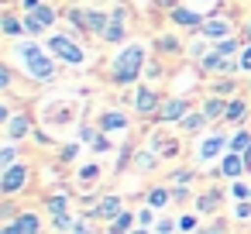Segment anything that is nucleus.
Here are the masks:
<instances>
[{"label":"nucleus","instance_id":"obj_4","mask_svg":"<svg viewBox=\"0 0 251 234\" xmlns=\"http://www.w3.org/2000/svg\"><path fill=\"white\" fill-rule=\"evenodd\" d=\"M200 35L203 38H213V42H224V38H230V21L227 18H206L200 25Z\"/></svg>","mask_w":251,"mask_h":234},{"label":"nucleus","instance_id":"obj_44","mask_svg":"<svg viewBox=\"0 0 251 234\" xmlns=\"http://www.w3.org/2000/svg\"><path fill=\"white\" fill-rule=\"evenodd\" d=\"M0 234H21V231H18V224L11 220V224H4V231H0Z\"/></svg>","mask_w":251,"mask_h":234},{"label":"nucleus","instance_id":"obj_29","mask_svg":"<svg viewBox=\"0 0 251 234\" xmlns=\"http://www.w3.org/2000/svg\"><path fill=\"white\" fill-rule=\"evenodd\" d=\"M45 207H49V213H66V196H49Z\"/></svg>","mask_w":251,"mask_h":234},{"label":"nucleus","instance_id":"obj_13","mask_svg":"<svg viewBox=\"0 0 251 234\" xmlns=\"http://www.w3.org/2000/svg\"><path fill=\"white\" fill-rule=\"evenodd\" d=\"M172 21L182 25V28H200V25H203L200 14H196V11H186V7H172Z\"/></svg>","mask_w":251,"mask_h":234},{"label":"nucleus","instance_id":"obj_41","mask_svg":"<svg viewBox=\"0 0 251 234\" xmlns=\"http://www.w3.org/2000/svg\"><path fill=\"white\" fill-rule=\"evenodd\" d=\"M93 148H97V152H107L110 141H107V138H93Z\"/></svg>","mask_w":251,"mask_h":234},{"label":"nucleus","instance_id":"obj_25","mask_svg":"<svg viewBox=\"0 0 251 234\" xmlns=\"http://www.w3.org/2000/svg\"><path fill=\"white\" fill-rule=\"evenodd\" d=\"M4 31H7V35H21V31H25V21H18V18H11V14H4Z\"/></svg>","mask_w":251,"mask_h":234},{"label":"nucleus","instance_id":"obj_43","mask_svg":"<svg viewBox=\"0 0 251 234\" xmlns=\"http://www.w3.org/2000/svg\"><path fill=\"white\" fill-rule=\"evenodd\" d=\"M0 86H4V90L11 86V69H4V73H0Z\"/></svg>","mask_w":251,"mask_h":234},{"label":"nucleus","instance_id":"obj_38","mask_svg":"<svg viewBox=\"0 0 251 234\" xmlns=\"http://www.w3.org/2000/svg\"><path fill=\"white\" fill-rule=\"evenodd\" d=\"M189 179H193V172H189V169H179V172L172 176V182H179V186H186Z\"/></svg>","mask_w":251,"mask_h":234},{"label":"nucleus","instance_id":"obj_32","mask_svg":"<svg viewBox=\"0 0 251 234\" xmlns=\"http://www.w3.org/2000/svg\"><path fill=\"white\" fill-rule=\"evenodd\" d=\"M237 66H241V73H251V45L241 52V59H237Z\"/></svg>","mask_w":251,"mask_h":234},{"label":"nucleus","instance_id":"obj_24","mask_svg":"<svg viewBox=\"0 0 251 234\" xmlns=\"http://www.w3.org/2000/svg\"><path fill=\"white\" fill-rule=\"evenodd\" d=\"M42 28H45V25H42L31 11H25V31H28V35H42Z\"/></svg>","mask_w":251,"mask_h":234},{"label":"nucleus","instance_id":"obj_21","mask_svg":"<svg viewBox=\"0 0 251 234\" xmlns=\"http://www.w3.org/2000/svg\"><path fill=\"white\" fill-rule=\"evenodd\" d=\"M217 203H220V193H217V189H210V193H203V196H200V203H196V207H200L203 213H210V210H217Z\"/></svg>","mask_w":251,"mask_h":234},{"label":"nucleus","instance_id":"obj_36","mask_svg":"<svg viewBox=\"0 0 251 234\" xmlns=\"http://www.w3.org/2000/svg\"><path fill=\"white\" fill-rule=\"evenodd\" d=\"M155 231H158V234H172V231H176V224H172L169 217H162V220L155 224Z\"/></svg>","mask_w":251,"mask_h":234},{"label":"nucleus","instance_id":"obj_2","mask_svg":"<svg viewBox=\"0 0 251 234\" xmlns=\"http://www.w3.org/2000/svg\"><path fill=\"white\" fill-rule=\"evenodd\" d=\"M18 52H21V59H25V69H28L35 79H52V76H55V62H52L38 45H21Z\"/></svg>","mask_w":251,"mask_h":234},{"label":"nucleus","instance_id":"obj_23","mask_svg":"<svg viewBox=\"0 0 251 234\" xmlns=\"http://www.w3.org/2000/svg\"><path fill=\"white\" fill-rule=\"evenodd\" d=\"M110 234H131V213H121L117 220H110Z\"/></svg>","mask_w":251,"mask_h":234},{"label":"nucleus","instance_id":"obj_8","mask_svg":"<svg viewBox=\"0 0 251 234\" xmlns=\"http://www.w3.org/2000/svg\"><path fill=\"white\" fill-rule=\"evenodd\" d=\"M124 213V203H121V196H103L97 207H93V217H103V220H117Z\"/></svg>","mask_w":251,"mask_h":234},{"label":"nucleus","instance_id":"obj_49","mask_svg":"<svg viewBox=\"0 0 251 234\" xmlns=\"http://www.w3.org/2000/svg\"><path fill=\"white\" fill-rule=\"evenodd\" d=\"M131 234H148V231H131Z\"/></svg>","mask_w":251,"mask_h":234},{"label":"nucleus","instance_id":"obj_42","mask_svg":"<svg viewBox=\"0 0 251 234\" xmlns=\"http://www.w3.org/2000/svg\"><path fill=\"white\" fill-rule=\"evenodd\" d=\"M234 196L244 200V196H248V186H244V182H234Z\"/></svg>","mask_w":251,"mask_h":234},{"label":"nucleus","instance_id":"obj_22","mask_svg":"<svg viewBox=\"0 0 251 234\" xmlns=\"http://www.w3.org/2000/svg\"><path fill=\"white\" fill-rule=\"evenodd\" d=\"M251 148V134L248 131H241V134H234V141H230V152H237V155H244Z\"/></svg>","mask_w":251,"mask_h":234},{"label":"nucleus","instance_id":"obj_14","mask_svg":"<svg viewBox=\"0 0 251 234\" xmlns=\"http://www.w3.org/2000/svg\"><path fill=\"white\" fill-rule=\"evenodd\" d=\"M28 131H31V121H28L25 114H14V117L7 121V134H11V138H25Z\"/></svg>","mask_w":251,"mask_h":234},{"label":"nucleus","instance_id":"obj_35","mask_svg":"<svg viewBox=\"0 0 251 234\" xmlns=\"http://www.w3.org/2000/svg\"><path fill=\"white\" fill-rule=\"evenodd\" d=\"M179 231H182V234H193V231H196V217H182V220H179Z\"/></svg>","mask_w":251,"mask_h":234},{"label":"nucleus","instance_id":"obj_37","mask_svg":"<svg viewBox=\"0 0 251 234\" xmlns=\"http://www.w3.org/2000/svg\"><path fill=\"white\" fill-rule=\"evenodd\" d=\"M97 176H100V169H97V165H86V169H79V179H86V182H90V179H97Z\"/></svg>","mask_w":251,"mask_h":234},{"label":"nucleus","instance_id":"obj_26","mask_svg":"<svg viewBox=\"0 0 251 234\" xmlns=\"http://www.w3.org/2000/svg\"><path fill=\"white\" fill-rule=\"evenodd\" d=\"M244 117V100H230V107H227V117L224 121H241Z\"/></svg>","mask_w":251,"mask_h":234},{"label":"nucleus","instance_id":"obj_48","mask_svg":"<svg viewBox=\"0 0 251 234\" xmlns=\"http://www.w3.org/2000/svg\"><path fill=\"white\" fill-rule=\"evenodd\" d=\"M244 35H248V42H251V21H248V28H244Z\"/></svg>","mask_w":251,"mask_h":234},{"label":"nucleus","instance_id":"obj_1","mask_svg":"<svg viewBox=\"0 0 251 234\" xmlns=\"http://www.w3.org/2000/svg\"><path fill=\"white\" fill-rule=\"evenodd\" d=\"M141 66H145V49H141V45H127V49L114 59L110 76H114V83H134L138 73H141Z\"/></svg>","mask_w":251,"mask_h":234},{"label":"nucleus","instance_id":"obj_18","mask_svg":"<svg viewBox=\"0 0 251 234\" xmlns=\"http://www.w3.org/2000/svg\"><path fill=\"white\" fill-rule=\"evenodd\" d=\"M182 131H189V134H196V131H203V124H206V114H186L182 121Z\"/></svg>","mask_w":251,"mask_h":234},{"label":"nucleus","instance_id":"obj_17","mask_svg":"<svg viewBox=\"0 0 251 234\" xmlns=\"http://www.w3.org/2000/svg\"><path fill=\"white\" fill-rule=\"evenodd\" d=\"M100 124H103V131H117V128H127V117H124V114H117V110H107Z\"/></svg>","mask_w":251,"mask_h":234},{"label":"nucleus","instance_id":"obj_40","mask_svg":"<svg viewBox=\"0 0 251 234\" xmlns=\"http://www.w3.org/2000/svg\"><path fill=\"white\" fill-rule=\"evenodd\" d=\"M234 90V83L230 79H224V83H217V97H224V93H230Z\"/></svg>","mask_w":251,"mask_h":234},{"label":"nucleus","instance_id":"obj_6","mask_svg":"<svg viewBox=\"0 0 251 234\" xmlns=\"http://www.w3.org/2000/svg\"><path fill=\"white\" fill-rule=\"evenodd\" d=\"M134 110L138 114H155V110H162L158 107V97H155V90H148V86H138V93H134Z\"/></svg>","mask_w":251,"mask_h":234},{"label":"nucleus","instance_id":"obj_39","mask_svg":"<svg viewBox=\"0 0 251 234\" xmlns=\"http://www.w3.org/2000/svg\"><path fill=\"white\" fill-rule=\"evenodd\" d=\"M73 234H93L90 220H76V224H73Z\"/></svg>","mask_w":251,"mask_h":234},{"label":"nucleus","instance_id":"obj_28","mask_svg":"<svg viewBox=\"0 0 251 234\" xmlns=\"http://www.w3.org/2000/svg\"><path fill=\"white\" fill-rule=\"evenodd\" d=\"M148 203H151V207H165V203H169V189H151V193H148Z\"/></svg>","mask_w":251,"mask_h":234},{"label":"nucleus","instance_id":"obj_33","mask_svg":"<svg viewBox=\"0 0 251 234\" xmlns=\"http://www.w3.org/2000/svg\"><path fill=\"white\" fill-rule=\"evenodd\" d=\"M14 165V148H4L0 152V169H11Z\"/></svg>","mask_w":251,"mask_h":234},{"label":"nucleus","instance_id":"obj_19","mask_svg":"<svg viewBox=\"0 0 251 234\" xmlns=\"http://www.w3.org/2000/svg\"><path fill=\"white\" fill-rule=\"evenodd\" d=\"M224 145H227V141H224V134H213V138H206V141H203L200 155H203V158H213V155H217V152H220Z\"/></svg>","mask_w":251,"mask_h":234},{"label":"nucleus","instance_id":"obj_30","mask_svg":"<svg viewBox=\"0 0 251 234\" xmlns=\"http://www.w3.org/2000/svg\"><path fill=\"white\" fill-rule=\"evenodd\" d=\"M134 165H138V169H151V165H155V155H148V152H138V155H134Z\"/></svg>","mask_w":251,"mask_h":234},{"label":"nucleus","instance_id":"obj_7","mask_svg":"<svg viewBox=\"0 0 251 234\" xmlns=\"http://www.w3.org/2000/svg\"><path fill=\"white\" fill-rule=\"evenodd\" d=\"M186 114H189V100H182V97L165 100V104H162V110H158V117H162V121H182Z\"/></svg>","mask_w":251,"mask_h":234},{"label":"nucleus","instance_id":"obj_31","mask_svg":"<svg viewBox=\"0 0 251 234\" xmlns=\"http://www.w3.org/2000/svg\"><path fill=\"white\" fill-rule=\"evenodd\" d=\"M52 227H55V231H66V227H73L69 213H52Z\"/></svg>","mask_w":251,"mask_h":234},{"label":"nucleus","instance_id":"obj_47","mask_svg":"<svg viewBox=\"0 0 251 234\" xmlns=\"http://www.w3.org/2000/svg\"><path fill=\"white\" fill-rule=\"evenodd\" d=\"M21 4H25V11H35V7L42 4V0H21Z\"/></svg>","mask_w":251,"mask_h":234},{"label":"nucleus","instance_id":"obj_5","mask_svg":"<svg viewBox=\"0 0 251 234\" xmlns=\"http://www.w3.org/2000/svg\"><path fill=\"white\" fill-rule=\"evenodd\" d=\"M25 182H28V165H11V169H4L0 189H4V193H18Z\"/></svg>","mask_w":251,"mask_h":234},{"label":"nucleus","instance_id":"obj_11","mask_svg":"<svg viewBox=\"0 0 251 234\" xmlns=\"http://www.w3.org/2000/svg\"><path fill=\"white\" fill-rule=\"evenodd\" d=\"M227 100L224 97H210L206 104H203V114H206V121H220V117H227Z\"/></svg>","mask_w":251,"mask_h":234},{"label":"nucleus","instance_id":"obj_15","mask_svg":"<svg viewBox=\"0 0 251 234\" xmlns=\"http://www.w3.org/2000/svg\"><path fill=\"white\" fill-rule=\"evenodd\" d=\"M203 69H210V73H230V62H227V55L210 52V55L203 59Z\"/></svg>","mask_w":251,"mask_h":234},{"label":"nucleus","instance_id":"obj_10","mask_svg":"<svg viewBox=\"0 0 251 234\" xmlns=\"http://www.w3.org/2000/svg\"><path fill=\"white\" fill-rule=\"evenodd\" d=\"M103 38L110 42V45H117V42H124V11L117 7L114 14H110V25H107V31H103Z\"/></svg>","mask_w":251,"mask_h":234},{"label":"nucleus","instance_id":"obj_46","mask_svg":"<svg viewBox=\"0 0 251 234\" xmlns=\"http://www.w3.org/2000/svg\"><path fill=\"white\" fill-rule=\"evenodd\" d=\"M200 234H224V224H213V227H206V231H200Z\"/></svg>","mask_w":251,"mask_h":234},{"label":"nucleus","instance_id":"obj_27","mask_svg":"<svg viewBox=\"0 0 251 234\" xmlns=\"http://www.w3.org/2000/svg\"><path fill=\"white\" fill-rule=\"evenodd\" d=\"M213 52H220V55H234V52H237V42H234V38H224V42L213 45Z\"/></svg>","mask_w":251,"mask_h":234},{"label":"nucleus","instance_id":"obj_16","mask_svg":"<svg viewBox=\"0 0 251 234\" xmlns=\"http://www.w3.org/2000/svg\"><path fill=\"white\" fill-rule=\"evenodd\" d=\"M14 224H18L21 234H38V227H42L38 213H21V217H14Z\"/></svg>","mask_w":251,"mask_h":234},{"label":"nucleus","instance_id":"obj_12","mask_svg":"<svg viewBox=\"0 0 251 234\" xmlns=\"http://www.w3.org/2000/svg\"><path fill=\"white\" fill-rule=\"evenodd\" d=\"M244 165H248V162H244V155L230 152V155H224V162H220V172L234 179V176H241V172H244Z\"/></svg>","mask_w":251,"mask_h":234},{"label":"nucleus","instance_id":"obj_45","mask_svg":"<svg viewBox=\"0 0 251 234\" xmlns=\"http://www.w3.org/2000/svg\"><path fill=\"white\" fill-rule=\"evenodd\" d=\"M237 217H251V203H241L237 207Z\"/></svg>","mask_w":251,"mask_h":234},{"label":"nucleus","instance_id":"obj_3","mask_svg":"<svg viewBox=\"0 0 251 234\" xmlns=\"http://www.w3.org/2000/svg\"><path fill=\"white\" fill-rule=\"evenodd\" d=\"M49 52H52L55 59H62V62H69V66H83V62H86V52H83L73 38H66V35H52V38H49Z\"/></svg>","mask_w":251,"mask_h":234},{"label":"nucleus","instance_id":"obj_34","mask_svg":"<svg viewBox=\"0 0 251 234\" xmlns=\"http://www.w3.org/2000/svg\"><path fill=\"white\" fill-rule=\"evenodd\" d=\"M158 49L162 52H179V42L176 38H158Z\"/></svg>","mask_w":251,"mask_h":234},{"label":"nucleus","instance_id":"obj_9","mask_svg":"<svg viewBox=\"0 0 251 234\" xmlns=\"http://www.w3.org/2000/svg\"><path fill=\"white\" fill-rule=\"evenodd\" d=\"M107 25H110V18H107V14H100V11H83V31L103 35V31H107Z\"/></svg>","mask_w":251,"mask_h":234},{"label":"nucleus","instance_id":"obj_20","mask_svg":"<svg viewBox=\"0 0 251 234\" xmlns=\"http://www.w3.org/2000/svg\"><path fill=\"white\" fill-rule=\"evenodd\" d=\"M31 14H35V18H38L45 28H49V25H55V7H49V4H38Z\"/></svg>","mask_w":251,"mask_h":234}]
</instances>
